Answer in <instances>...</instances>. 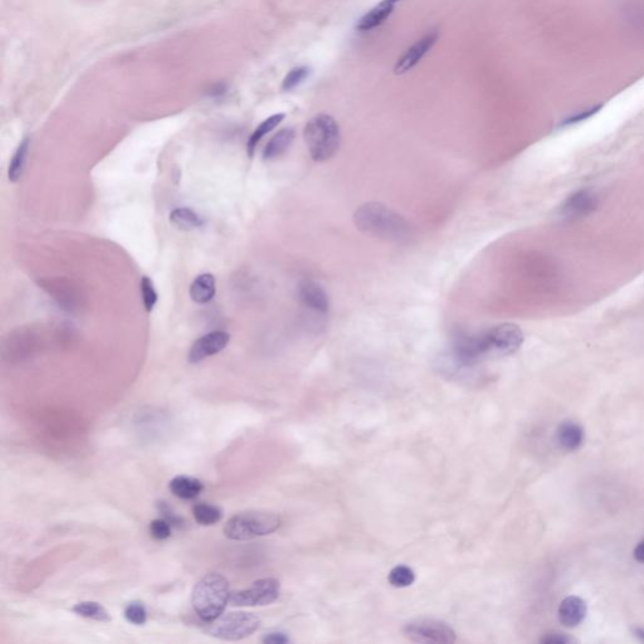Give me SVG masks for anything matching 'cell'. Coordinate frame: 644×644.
I'll return each instance as SVG.
<instances>
[{
	"label": "cell",
	"mask_w": 644,
	"mask_h": 644,
	"mask_svg": "<svg viewBox=\"0 0 644 644\" xmlns=\"http://www.w3.org/2000/svg\"><path fill=\"white\" fill-rule=\"evenodd\" d=\"M524 333L515 323H500L485 331L458 334L452 344V355L461 366H473L490 357L515 354L524 344Z\"/></svg>",
	"instance_id": "6da1fadb"
},
{
	"label": "cell",
	"mask_w": 644,
	"mask_h": 644,
	"mask_svg": "<svg viewBox=\"0 0 644 644\" xmlns=\"http://www.w3.org/2000/svg\"><path fill=\"white\" fill-rule=\"evenodd\" d=\"M354 223L364 235L395 244L409 243L414 230L410 223L387 205L370 202L354 213Z\"/></svg>",
	"instance_id": "7a4b0ae2"
},
{
	"label": "cell",
	"mask_w": 644,
	"mask_h": 644,
	"mask_svg": "<svg viewBox=\"0 0 644 644\" xmlns=\"http://www.w3.org/2000/svg\"><path fill=\"white\" fill-rule=\"evenodd\" d=\"M228 580L217 573L205 575L192 593V605L200 619L209 623L223 614L229 604Z\"/></svg>",
	"instance_id": "3957f363"
},
{
	"label": "cell",
	"mask_w": 644,
	"mask_h": 644,
	"mask_svg": "<svg viewBox=\"0 0 644 644\" xmlns=\"http://www.w3.org/2000/svg\"><path fill=\"white\" fill-rule=\"evenodd\" d=\"M304 136L311 158L317 163L328 161L339 150V123L330 115L320 113L311 118L306 123Z\"/></svg>",
	"instance_id": "277c9868"
},
{
	"label": "cell",
	"mask_w": 644,
	"mask_h": 644,
	"mask_svg": "<svg viewBox=\"0 0 644 644\" xmlns=\"http://www.w3.org/2000/svg\"><path fill=\"white\" fill-rule=\"evenodd\" d=\"M280 515L271 511H244L229 519L224 526V535L229 540L246 541L277 531L281 526Z\"/></svg>",
	"instance_id": "5b68a950"
},
{
	"label": "cell",
	"mask_w": 644,
	"mask_h": 644,
	"mask_svg": "<svg viewBox=\"0 0 644 644\" xmlns=\"http://www.w3.org/2000/svg\"><path fill=\"white\" fill-rule=\"evenodd\" d=\"M206 633L214 638L222 640H240L248 638L258 631L261 619L257 615L247 612H233L218 617L217 619L206 623Z\"/></svg>",
	"instance_id": "8992f818"
},
{
	"label": "cell",
	"mask_w": 644,
	"mask_h": 644,
	"mask_svg": "<svg viewBox=\"0 0 644 644\" xmlns=\"http://www.w3.org/2000/svg\"><path fill=\"white\" fill-rule=\"evenodd\" d=\"M405 638L414 643L451 644L457 640L456 632L445 621L421 618L409 621L403 628Z\"/></svg>",
	"instance_id": "52a82bcc"
},
{
	"label": "cell",
	"mask_w": 644,
	"mask_h": 644,
	"mask_svg": "<svg viewBox=\"0 0 644 644\" xmlns=\"http://www.w3.org/2000/svg\"><path fill=\"white\" fill-rule=\"evenodd\" d=\"M280 592L281 586L278 580L273 578L259 579L247 589L230 592L229 604L233 607H264L275 603L280 597Z\"/></svg>",
	"instance_id": "ba28073f"
},
{
	"label": "cell",
	"mask_w": 644,
	"mask_h": 644,
	"mask_svg": "<svg viewBox=\"0 0 644 644\" xmlns=\"http://www.w3.org/2000/svg\"><path fill=\"white\" fill-rule=\"evenodd\" d=\"M599 204L597 193L592 189H580L569 195L560 206V217L565 221H576L590 216Z\"/></svg>",
	"instance_id": "9c48e42d"
},
{
	"label": "cell",
	"mask_w": 644,
	"mask_h": 644,
	"mask_svg": "<svg viewBox=\"0 0 644 644\" xmlns=\"http://www.w3.org/2000/svg\"><path fill=\"white\" fill-rule=\"evenodd\" d=\"M229 340L230 335L224 331H213L195 340L187 352L189 363L198 364L206 357L217 355L218 352H223L227 347Z\"/></svg>",
	"instance_id": "30bf717a"
},
{
	"label": "cell",
	"mask_w": 644,
	"mask_h": 644,
	"mask_svg": "<svg viewBox=\"0 0 644 644\" xmlns=\"http://www.w3.org/2000/svg\"><path fill=\"white\" fill-rule=\"evenodd\" d=\"M299 304L304 309L310 311L314 315L325 316L330 310V301L326 291L321 287L320 283L314 280H304L299 282Z\"/></svg>",
	"instance_id": "8fae6325"
},
{
	"label": "cell",
	"mask_w": 644,
	"mask_h": 644,
	"mask_svg": "<svg viewBox=\"0 0 644 644\" xmlns=\"http://www.w3.org/2000/svg\"><path fill=\"white\" fill-rule=\"evenodd\" d=\"M437 39H438V35L433 32V33L424 35L419 41H416L397 61V63L394 66V73L398 75V76H402V75H405L409 70H413L427 56L428 52L433 48Z\"/></svg>",
	"instance_id": "7c38bea8"
},
{
	"label": "cell",
	"mask_w": 644,
	"mask_h": 644,
	"mask_svg": "<svg viewBox=\"0 0 644 644\" xmlns=\"http://www.w3.org/2000/svg\"><path fill=\"white\" fill-rule=\"evenodd\" d=\"M586 603L579 597H568L562 600L557 617L564 627L575 628L586 619Z\"/></svg>",
	"instance_id": "4fadbf2b"
},
{
	"label": "cell",
	"mask_w": 644,
	"mask_h": 644,
	"mask_svg": "<svg viewBox=\"0 0 644 644\" xmlns=\"http://www.w3.org/2000/svg\"><path fill=\"white\" fill-rule=\"evenodd\" d=\"M394 8L395 3L392 0H383L359 19L357 30L360 32H369L380 27L381 24L385 23V20L392 16Z\"/></svg>",
	"instance_id": "5bb4252c"
},
{
	"label": "cell",
	"mask_w": 644,
	"mask_h": 644,
	"mask_svg": "<svg viewBox=\"0 0 644 644\" xmlns=\"http://www.w3.org/2000/svg\"><path fill=\"white\" fill-rule=\"evenodd\" d=\"M557 442L564 451H576L584 443V429L578 423L565 421L557 428Z\"/></svg>",
	"instance_id": "9a60e30c"
},
{
	"label": "cell",
	"mask_w": 644,
	"mask_h": 644,
	"mask_svg": "<svg viewBox=\"0 0 644 644\" xmlns=\"http://www.w3.org/2000/svg\"><path fill=\"white\" fill-rule=\"evenodd\" d=\"M217 292L216 277L211 273H203L198 275L190 285L189 295L195 304L205 305L214 299Z\"/></svg>",
	"instance_id": "2e32d148"
},
{
	"label": "cell",
	"mask_w": 644,
	"mask_h": 644,
	"mask_svg": "<svg viewBox=\"0 0 644 644\" xmlns=\"http://www.w3.org/2000/svg\"><path fill=\"white\" fill-rule=\"evenodd\" d=\"M170 491L178 498L182 500H193L198 497L203 491V483L194 477L187 476H176L175 478L170 481Z\"/></svg>",
	"instance_id": "e0dca14e"
},
{
	"label": "cell",
	"mask_w": 644,
	"mask_h": 644,
	"mask_svg": "<svg viewBox=\"0 0 644 644\" xmlns=\"http://www.w3.org/2000/svg\"><path fill=\"white\" fill-rule=\"evenodd\" d=\"M295 139V130L291 128L282 129L278 131L272 139H271L267 145L264 147V160H273V159L280 158L281 155L286 153L288 147Z\"/></svg>",
	"instance_id": "ac0fdd59"
},
{
	"label": "cell",
	"mask_w": 644,
	"mask_h": 644,
	"mask_svg": "<svg viewBox=\"0 0 644 644\" xmlns=\"http://www.w3.org/2000/svg\"><path fill=\"white\" fill-rule=\"evenodd\" d=\"M30 147V137H24L22 142L18 145L17 150H16V153L13 154L12 160L9 163V168H8V179H9V182H19V179L23 175L27 160H28Z\"/></svg>",
	"instance_id": "d6986e66"
},
{
	"label": "cell",
	"mask_w": 644,
	"mask_h": 644,
	"mask_svg": "<svg viewBox=\"0 0 644 644\" xmlns=\"http://www.w3.org/2000/svg\"><path fill=\"white\" fill-rule=\"evenodd\" d=\"M170 223L180 230H194L204 224L198 213L189 208H176L170 213Z\"/></svg>",
	"instance_id": "ffe728a7"
},
{
	"label": "cell",
	"mask_w": 644,
	"mask_h": 644,
	"mask_svg": "<svg viewBox=\"0 0 644 644\" xmlns=\"http://www.w3.org/2000/svg\"><path fill=\"white\" fill-rule=\"evenodd\" d=\"M283 120H285V113H275V115H272L270 118H266L264 123L258 125L257 129L253 131L252 135L249 136L248 142H247V153L251 158L256 153V149H257L259 141L262 140L267 134H270L272 130H275Z\"/></svg>",
	"instance_id": "44dd1931"
},
{
	"label": "cell",
	"mask_w": 644,
	"mask_h": 644,
	"mask_svg": "<svg viewBox=\"0 0 644 644\" xmlns=\"http://www.w3.org/2000/svg\"><path fill=\"white\" fill-rule=\"evenodd\" d=\"M72 610L77 615H80L82 618H87L91 621H101V623L111 621L109 612L100 603H96V602H82V603L76 604Z\"/></svg>",
	"instance_id": "7402d4cb"
},
{
	"label": "cell",
	"mask_w": 644,
	"mask_h": 644,
	"mask_svg": "<svg viewBox=\"0 0 644 644\" xmlns=\"http://www.w3.org/2000/svg\"><path fill=\"white\" fill-rule=\"evenodd\" d=\"M194 520L203 526H211L221 521L223 517L222 509L209 504H198L193 507Z\"/></svg>",
	"instance_id": "603a6c76"
},
{
	"label": "cell",
	"mask_w": 644,
	"mask_h": 644,
	"mask_svg": "<svg viewBox=\"0 0 644 644\" xmlns=\"http://www.w3.org/2000/svg\"><path fill=\"white\" fill-rule=\"evenodd\" d=\"M416 581V574L413 569L407 565H398L392 568L389 573V583L394 588H408Z\"/></svg>",
	"instance_id": "cb8c5ba5"
},
{
	"label": "cell",
	"mask_w": 644,
	"mask_h": 644,
	"mask_svg": "<svg viewBox=\"0 0 644 644\" xmlns=\"http://www.w3.org/2000/svg\"><path fill=\"white\" fill-rule=\"evenodd\" d=\"M309 76H310V68L309 67H306V66L295 67L283 78L282 89L283 91H292L295 88L299 87L301 83L305 82L306 78Z\"/></svg>",
	"instance_id": "d4e9b609"
},
{
	"label": "cell",
	"mask_w": 644,
	"mask_h": 644,
	"mask_svg": "<svg viewBox=\"0 0 644 644\" xmlns=\"http://www.w3.org/2000/svg\"><path fill=\"white\" fill-rule=\"evenodd\" d=\"M141 297H142V304L147 312H151L154 307L158 302V292L154 286V282L147 277L144 275L140 281Z\"/></svg>",
	"instance_id": "484cf974"
},
{
	"label": "cell",
	"mask_w": 644,
	"mask_h": 644,
	"mask_svg": "<svg viewBox=\"0 0 644 644\" xmlns=\"http://www.w3.org/2000/svg\"><path fill=\"white\" fill-rule=\"evenodd\" d=\"M123 614L126 621L135 626H142L147 621V610L141 602H131L128 604Z\"/></svg>",
	"instance_id": "4316f807"
},
{
	"label": "cell",
	"mask_w": 644,
	"mask_h": 644,
	"mask_svg": "<svg viewBox=\"0 0 644 644\" xmlns=\"http://www.w3.org/2000/svg\"><path fill=\"white\" fill-rule=\"evenodd\" d=\"M150 533L154 539L166 540L169 539L171 535V526L170 522L164 519H156L150 524Z\"/></svg>",
	"instance_id": "83f0119b"
},
{
	"label": "cell",
	"mask_w": 644,
	"mask_h": 644,
	"mask_svg": "<svg viewBox=\"0 0 644 644\" xmlns=\"http://www.w3.org/2000/svg\"><path fill=\"white\" fill-rule=\"evenodd\" d=\"M600 109H602V105L593 106V107L588 109L586 111H580L578 112V113H575V115H571V116H569L568 118H565V120L562 121V126H568V125H574V123L586 121L588 118L594 116Z\"/></svg>",
	"instance_id": "f1b7e54d"
},
{
	"label": "cell",
	"mask_w": 644,
	"mask_h": 644,
	"mask_svg": "<svg viewBox=\"0 0 644 644\" xmlns=\"http://www.w3.org/2000/svg\"><path fill=\"white\" fill-rule=\"evenodd\" d=\"M540 642L544 644H569L573 643L574 639L570 638L562 633L554 632L545 634L544 637L540 639Z\"/></svg>",
	"instance_id": "f546056e"
},
{
	"label": "cell",
	"mask_w": 644,
	"mask_h": 644,
	"mask_svg": "<svg viewBox=\"0 0 644 644\" xmlns=\"http://www.w3.org/2000/svg\"><path fill=\"white\" fill-rule=\"evenodd\" d=\"M262 642L266 644H286L290 642L287 634L282 632L267 633L262 638Z\"/></svg>",
	"instance_id": "4dcf8cb0"
},
{
	"label": "cell",
	"mask_w": 644,
	"mask_h": 644,
	"mask_svg": "<svg viewBox=\"0 0 644 644\" xmlns=\"http://www.w3.org/2000/svg\"><path fill=\"white\" fill-rule=\"evenodd\" d=\"M159 507H160V511L164 514V516L166 517V520H168V521H171V524H176V525H179V524H180V521H182V520H180V517H178V516L174 515V514L171 512V509H170L169 506L165 504V502H160V504H159Z\"/></svg>",
	"instance_id": "1f68e13d"
},
{
	"label": "cell",
	"mask_w": 644,
	"mask_h": 644,
	"mask_svg": "<svg viewBox=\"0 0 644 644\" xmlns=\"http://www.w3.org/2000/svg\"><path fill=\"white\" fill-rule=\"evenodd\" d=\"M633 555H634V559H636L637 562L644 564V540L637 545V547L634 549Z\"/></svg>",
	"instance_id": "d6a6232c"
},
{
	"label": "cell",
	"mask_w": 644,
	"mask_h": 644,
	"mask_svg": "<svg viewBox=\"0 0 644 644\" xmlns=\"http://www.w3.org/2000/svg\"><path fill=\"white\" fill-rule=\"evenodd\" d=\"M633 633H634V636H636L637 638H639L640 640H642V642H644L643 628H634V629H633Z\"/></svg>",
	"instance_id": "836d02e7"
},
{
	"label": "cell",
	"mask_w": 644,
	"mask_h": 644,
	"mask_svg": "<svg viewBox=\"0 0 644 644\" xmlns=\"http://www.w3.org/2000/svg\"><path fill=\"white\" fill-rule=\"evenodd\" d=\"M392 1H394V3H395V4H397V3H398V1H400V0H392Z\"/></svg>",
	"instance_id": "e575fe53"
}]
</instances>
